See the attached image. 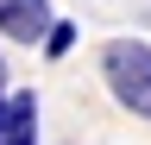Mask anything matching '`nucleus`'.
I'll use <instances>...</instances> for the list:
<instances>
[{
    "label": "nucleus",
    "instance_id": "39448f33",
    "mask_svg": "<svg viewBox=\"0 0 151 145\" xmlns=\"http://www.w3.org/2000/svg\"><path fill=\"white\" fill-rule=\"evenodd\" d=\"M6 95H13V88H6V57H0V101H6Z\"/></svg>",
    "mask_w": 151,
    "mask_h": 145
},
{
    "label": "nucleus",
    "instance_id": "7ed1b4c3",
    "mask_svg": "<svg viewBox=\"0 0 151 145\" xmlns=\"http://www.w3.org/2000/svg\"><path fill=\"white\" fill-rule=\"evenodd\" d=\"M76 38H82V25H76V19H57V25L44 32V44H38V50H44L50 63H63L69 50H76Z\"/></svg>",
    "mask_w": 151,
    "mask_h": 145
},
{
    "label": "nucleus",
    "instance_id": "20e7f679",
    "mask_svg": "<svg viewBox=\"0 0 151 145\" xmlns=\"http://www.w3.org/2000/svg\"><path fill=\"white\" fill-rule=\"evenodd\" d=\"M0 145H38V126H19V133H0Z\"/></svg>",
    "mask_w": 151,
    "mask_h": 145
},
{
    "label": "nucleus",
    "instance_id": "423d86ee",
    "mask_svg": "<svg viewBox=\"0 0 151 145\" xmlns=\"http://www.w3.org/2000/svg\"><path fill=\"white\" fill-rule=\"evenodd\" d=\"M0 133H13V114H6V101H0Z\"/></svg>",
    "mask_w": 151,
    "mask_h": 145
},
{
    "label": "nucleus",
    "instance_id": "f257e3e1",
    "mask_svg": "<svg viewBox=\"0 0 151 145\" xmlns=\"http://www.w3.org/2000/svg\"><path fill=\"white\" fill-rule=\"evenodd\" d=\"M101 82L132 120H151V38H107L101 44Z\"/></svg>",
    "mask_w": 151,
    "mask_h": 145
},
{
    "label": "nucleus",
    "instance_id": "f03ea898",
    "mask_svg": "<svg viewBox=\"0 0 151 145\" xmlns=\"http://www.w3.org/2000/svg\"><path fill=\"white\" fill-rule=\"evenodd\" d=\"M50 25H57L50 0H0V38L6 44H44Z\"/></svg>",
    "mask_w": 151,
    "mask_h": 145
}]
</instances>
